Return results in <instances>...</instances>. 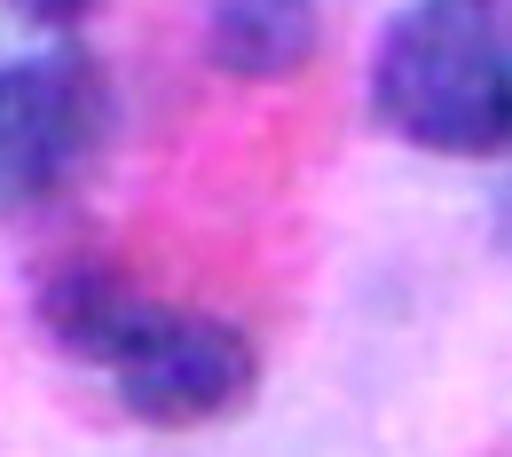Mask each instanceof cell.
Wrapping results in <instances>:
<instances>
[{"instance_id":"1","label":"cell","mask_w":512,"mask_h":457,"mask_svg":"<svg viewBox=\"0 0 512 457\" xmlns=\"http://www.w3.org/2000/svg\"><path fill=\"white\" fill-rule=\"evenodd\" d=\"M40 331L71 363L103 371L134 426L158 434H197L237 418L260 394V339L229 316L174 308L158 300L127 261L103 253H64L40 276Z\"/></svg>"},{"instance_id":"2","label":"cell","mask_w":512,"mask_h":457,"mask_svg":"<svg viewBox=\"0 0 512 457\" xmlns=\"http://www.w3.org/2000/svg\"><path fill=\"white\" fill-rule=\"evenodd\" d=\"M371 111L394 142L505 166L512 158V0H402L371 56Z\"/></svg>"},{"instance_id":"3","label":"cell","mask_w":512,"mask_h":457,"mask_svg":"<svg viewBox=\"0 0 512 457\" xmlns=\"http://www.w3.org/2000/svg\"><path fill=\"white\" fill-rule=\"evenodd\" d=\"M119 142V87L79 40H48L0 64V221L56 213L95 182Z\"/></svg>"},{"instance_id":"4","label":"cell","mask_w":512,"mask_h":457,"mask_svg":"<svg viewBox=\"0 0 512 457\" xmlns=\"http://www.w3.org/2000/svg\"><path fill=\"white\" fill-rule=\"evenodd\" d=\"M323 48V0H213L205 8V64L237 87H276L308 71Z\"/></svg>"},{"instance_id":"5","label":"cell","mask_w":512,"mask_h":457,"mask_svg":"<svg viewBox=\"0 0 512 457\" xmlns=\"http://www.w3.org/2000/svg\"><path fill=\"white\" fill-rule=\"evenodd\" d=\"M24 24H40V32H71V24H87L103 0H8Z\"/></svg>"},{"instance_id":"6","label":"cell","mask_w":512,"mask_h":457,"mask_svg":"<svg viewBox=\"0 0 512 457\" xmlns=\"http://www.w3.org/2000/svg\"><path fill=\"white\" fill-rule=\"evenodd\" d=\"M497 245L512 253V158H505V190H497Z\"/></svg>"}]
</instances>
